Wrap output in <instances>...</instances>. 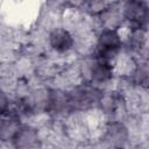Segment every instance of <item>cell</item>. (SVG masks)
Returning <instances> with one entry per match:
<instances>
[{
	"label": "cell",
	"instance_id": "1",
	"mask_svg": "<svg viewBox=\"0 0 149 149\" xmlns=\"http://www.w3.org/2000/svg\"><path fill=\"white\" fill-rule=\"evenodd\" d=\"M120 48H121V38L116 33V30L106 29L100 34L98 40V45H97L98 58L111 61V58H113L118 54Z\"/></svg>",
	"mask_w": 149,
	"mask_h": 149
},
{
	"label": "cell",
	"instance_id": "2",
	"mask_svg": "<svg viewBox=\"0 0 149 149\" xmlns=\"http://www.w3.org/2000/svg\"><path fill=\"white\" fill-rule=\"evenodd\" d=\"M13 142L16 149H40L41 146L37 132L29 127L20 128L13 137Z\"/></svg>",
	"mask_w": 149,
	"mask_h": 149
},
{
	"label": "cell",
	"instance_id": "3",
	"mask_svg": "<svg viewBox=\"0 0 149 149\" xmlns=\"http://www.w3.org/2000/svg\"><path fill=\"white\" fill-rule=\"evenodd\" d=\"M147 7L143 2H128L126 7V17L136 27H142L147 22Z\"/></svg>",
	"mask_w": 149,
	"mask_h": 149
},
{
	"label": "cell",
	"instance_id": "4",
	"mask_svg": "<svg viewBox=\"0 0 149 149\" xmlns=\"http://www.w3.org/2000/svg\"><path fill=\"white\" fill-rule=\"evenodd\" d=\"M50 44L58 52H66L73 44L72 36L65 29H55L50 35Z\"/></svg>",
	"mask_w": 149,
	"mask_h": 149
},
{
	"label": "cell",
	"instance_id": "5",
	"mask_svg": "<svg viewBox=\"0 0 149 149\" xmlns=\"http://www.w3.org/2000/svg\"><path fill=\"white\" fill-rule=\"evenodd\" d=\"M91 74H92V79L99 83L109 80L113 76V69L109 61L97 58V61L92 64Z\"/></svg>",
	"mask_w": 149,
	"mask_h": 149
},
{
	"label": "cell",
	"instance_id": "6",
	"mask_svg": "<svg viewBox=\"0 0 149 149\" xmlns=\"http://www.w3.org/2000/svg\"><path fill=\"white\" fill-rule=\"evenodd\" d=\"M20 122L15 116H7L0 121V139L1 140H13L15 134L20 129Z\"/></svg>",
	"mask_w": 149,
	"mask_h": 149
},
{
	"label": "cell",
	"instance_id": "7",
	"mask_svg": "<svg viewBox=\"0 0 149 149\" xmlns=\"http://www.w3.org/2000/svg\"><path fill=\"white\" fill-rule=\"evenodd\" d=\"M7 109H8V99L6 94L0 90V114L7 112Z\"/></svg>",
	"mask_w": 149,
	"mask_h": 149
}]
</instances>
